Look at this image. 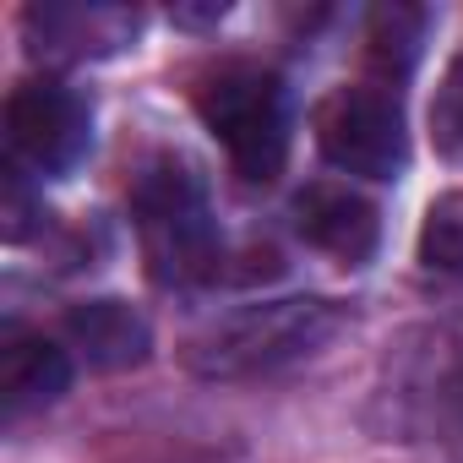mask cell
I'll list each match as a JSON object with an SVG mask.
<instances>
[{
  "instance_id": "7c38bea8",
  "label": "cell",
  "mask_w": 463,
  "mask_h": 463,
  "mask_svg": "<svg viewBox=\"0 0 463 463\" xmlns=\"http://www.w3.org/2000/svg\"><path fill=\"white\" fill-rule=\"evenodd\" d=\"M430 142L447 164H463V55L447 61L430 99Z\"/></svg>"
},
{
  "instance_id": "9a60e30c",
  "label": "cell",
  "mask_w": 463,
  "mask_h": 463,
  "mask_svg": "<svg viewBox=\"0 0 463 463\" xmlns=\"http://www.w3.org/2000/svg\"><path fill=\"white\" fill-rule=\"evenodd\" d=\"M229 6H175V23L180 28H207V23H218Z\"/></svg>"
},
{
  "instance_id": "4fadbf2b",
  "label": "cell",
  "mask_w": 463,
  "mask_h": 463,
  "mask_svg": "<svg viewBox=\"0 0 463 463\" xmlns=\"http://www.w3.org/2000/svg\"><path fill=\"white\" fill-rule=\"evenodd\" d=\"M39 218H44V207H33L28 191H23V175H12L6 180V207H0V229H6V241L23 246L33 229H39Z\"/></svg>"
},
{
  "instance_id": "6da1fadb",
  "label": "cell",
  "mask_w": 463,
  "mask_h": 463,
  "mask_svg": "<svg viewBox=\"0 0 463 463\" xmlns=\"http://www.w3.org/2000/svg\"><path fill=\"white\" fill-rule=\"evenodd\" d=\"M349 327V311L322 295H289V300H262L218 317L207 333L185 344V365L202 382H251L273 376L317 349H327Z\"/></svg>"
},
{
  "instance_id": "277c9868",
  "label": "cell",
  "mask_w": 463,
  "mask_h": 463,
  "mask_svg": "<svg viewBox=\"0 0 463 463\" xmlns=\"http://www.w3.org/2000/svg\"><path fill=\"white\" fill-rule=\"evenodd\" d=\"M317 147L333 169L360 175V180H398L409 164V131H403V104L382 82H354L333 88L317 104Z\"/></svg>"
},
{
  "instance_id": "8fae6325",
  "label": "cell",
  "mask_w": 463,
  "mask_h": 463,
  "mask_svg": "<svg viewBox=\"0 0 463 463\" xmlns=\"http://www.w3.org/2000/svg\"><path fill=\"white\" fill-rule=\"evenodd\" d=\"M420 268L441 279H463V191H447L425 207L420 223Z\"/></svg>"
},
{
  "instance_id": "ba28073f",
  "label": "cell",
  "mask_w": 463,
  "mask_h": 463,
  "mask_svg": "<svg viewBox=\"0 0 463 463\" xmlns=\"http://www.w3.org/2000/svg\"><path fill=\"white\" fill-rule=\"evenodd\" d=\"M66 338L93 371H137L153 354V327L131 300H82L66 311Z\"/></svg>"
},
{
  "instance_id": "9c48e42d",
  "label": "cell",
  "mask_w": 463,
  "mask_h": 463,
  "mask_svg": "<svg viewBox=\"0 0 463 463\" xmlns=\"http://www.w3.org/2000/svg\"><path fill=\"white\" fill-rule=\"evenodd\" d=\"M71 387V360L55 349L44 333L12 327L0 344V398H6V420H23L33 409H50Z\"/></svg>"
},
{
  "instance_id": "5bb4252c",
  "label": "cell",
  "mask_w": 463,
  "mask_h": 463,
  "mask_svg": "<svg viewBox=\"0 0 463 463\" xmlns=\"http://www.w3.org/2000/svg\"><path fill=\"white\" fill-rule=\"evenodd\" d=\"M436 398H441V420H447V436L463 447V360H458V365L441 376V392H436Z\"/></svg>"
},
{
  "instance_id": "5b68a950",
  "label": "cell",
  "mask_w": 463,
  "mask_h": 463,
  "mask_svg": "<svg viewBox=\"0 0 463 463\" xmlns=\"http://www.w3.org/2000/svg\"><path fill=\"white\" fill-rule=\"evenodd\" d=\"M6 147L23 169L55 180L71 175L93 147V109L61 77H28L6 99Z\"/></svg>"
},
{
  "instance_id": "7a4b0ae2",
  "label": "cell",
  "mask_w": 463,
  "mask_h": 463,
  "mask_svg": "<svg viewBox=\"0 0 463 463\" xmlns=\"http://www.w3.org/2000/svg\"><path fill=\"white\" fill-rule=\"evenodd\" d=\"M131 218H137V235H142V257H147V273L158 284H202L218 273V218H213V202H207V185L202 175L164 153L153 158L137 185H131Z\"/></svg>"
},
{
  "instance_id": "8992f818",
  "label": "cell",
  "mask_w": 463,
  "mask_h": 463,
  "mask_svg": "<svg viewBox=\"0 0 463 463\" xmlns=\"http://www.w3.org/2000/svg\"><path fill=\"white\" fill-rule=\"evenodd\" d=\"M142 33L137 6H88V0H33L23 12V39L33 61L50 66H77V61H104L120 55Z\"/></svg>"
},
{
  "instance_id": "52a82bcc",
  "label": "cell",
  "mask_w": 463,
  "mask_h": 463,
  "mask_svg": "<svg viewBox=\"0 0 463 463\" xmlns=\"http://www.w3.org/2000/svg\"><path fill=\"white\" fill-rule=\"evenodd\" d=\"M295 229L322 257H333L344 268H365L376 257V241H382V213L354 185L317 180V185H306L295 196Z\"/></svg>"
},
{
  "instance_id": "30bf717a",
  "label": "cell",
  "mask_w": 463,
  "mask_h": 463,
  "mask_svg": "<svg viewBox=\"0 0 463 463\" xmlns=\"http://www.w3.org/2000/svg\"><path fill=\"white\" fill-rule=\"evenodd\" d=\"M425 12L420 6H403V0H392V6H376L371 23H365V61L371 71L382 77V88H398L414 61H420V44H425Z\"/></svg>"
},
{
  "instance_id": "3957f363",
  "label": "cell",
  "mask_w": 463,
  "mask_h": 463,
  "mask_svg": "<svg viewBox=\"0 0 463 463\" xmlns=\"http://www.w3.org/2000/svg\"><path fill=\"white\" fill-rule=\"evenodd\" d=\"M196 115L202 126L218 137V147L229 153L241 180L268 185L284 175L289 158V88L262 71V66H218L202 88H196Z\"/></svg>"
}]
</instances>
